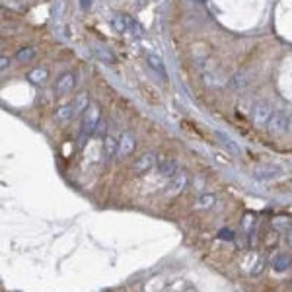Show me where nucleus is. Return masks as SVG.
Masks as SVG:
<instances>
[{
  "mask_svg": "<svg viewBox=\"0 0 292 292\" xmlns=\"http://www.w3.org/2000/svg\"><path fill=\"white\" fill-rule=\"evenodd\" d=\"M101 123V113H99V107L96 103H90V107L84 111V121H82V134L86 136H92L97 130Z\"/></svg>",
  "mask_w": 292,
  "mask_h": 292,
  "instance_id": "obj_1",
  "label": "nucleus"
},
{
  "mask_svg": "<svg viewBox=\"0 0 292 292\" xmlns=\"http://www.w3.org/2000/svg\"><path fill=\"white\" fill-rule=\"evenodd\" d=\"M273 113H275V111H273V107H271L269 101H265V99L255 101V103H253V109H251L253 125H255V127H265V125H269Z\"/></svg>",
  "mask_w": 292,
  "mask_h": 292,
  "instance_id": "obj_2",
  "label": "nucleus"
},
{
  "mask_svg": "<svg viewBox=\"0 0 292 292\" xmlns=\"http://www.w3.org/2000/svg\"><path fill=\"white\" fill-rule=\"evenodd\" d=\"M154 166H156V154H154V152H144V154H140V156L132 162L130 169H132L134 173L142 175V173L152 171V169H154Z\"/></svg>",
  "mask_w": 292,
  "mask_h": 292,
  "instance_id": "obj_3",
  "label": "nucleus"
},
{
  "mask_svg": "<svg viewBox=\"0 0 292 292\" xmlns=\"http://www.w3.org/2000/svg\"><path fill=\"white\" fill-rule=\"evenodd\" d=\"M267 127H269V132H271V134H281V132H285L287 127H289V115H287L285 111H275Z\"/></svg>",
  "mask_w": 292,
  "mask_h": 292,
  "instance_id": "obj_4",
  "label": "nucleus"
},
{
  "mask_svg": "<svg viewBox=\"0 0 292 292\" xmlns=\"http://www.w3.org/2000/svg\"><path fill=\"white\" fill-rule=\"evenodd\" d=\"M74 86H76V76L72 72H65V74L59 76V80L55 84V92L59 96H66V94H70L74 90Z\"/></svg>",
  "mask_w": 292,
  "mask_h": 292,
  "instance_id": "obj_5",
  "label": "nucleus"
},
{
  "mask_svg": "<svg viewBox=\"0 0 292 292\" xmlns=\"http://www.w3.org/2000/svg\"><path fill=\"white\" fill-rule=\"evenodd\" d=\"M134 148H136V138H134V134L129 132V130H125V132L119 136V158H127L129 154L134 152Z\"/></svg>",
  "mask_w": 292,
  "mask_h": 292,
  "instance_id": "obj_6",
  "label": "nucleus"
},
{
  "mask_svg": "<svg viewBox=\"0 0 292 292\" xmlns=\"http://www.w3.org/2000/svg\"><path fill=\"white\" fill-rule=\"evenodd\" d=\"M103 154L107 160H113L115 156H119V138L111 132L103 136Z\"/></svg>",
  "mask_w": 292,
  "mask_h": 292,
  "instance_id": "obj_7",
  "label": "nucleus"
},
{
  "mask_svg": "<svg viewBox=\"0 0 292 292\" xmlns=\"http://www.w3.org/2000/svg\"><path fill=\"white\" fill-rule=\"evenodd\" d=\"M177 171H179V166H177V162H175L173 158H164L162 162L158 164V175H160V177L171 179Z\"/></svg>",
  "mask_w": 292,
  "mask_h": 292,
  "instance_id": "obj_8",
  "label": "nucleus"
},
{
  "mask_svg": "<svg viewBox=\"0 0 292 292\" xmlns=\"http://www.w3.org/2000/svg\"><path fill=\"white\" fill-rule=\"evenodd\" d=\"M129 24H130V18L125 16V14H113L109 18V26L111 30L117 33H127L129 32Z\"/></svg>",
  "mask_w": 292,
  "mask_h": 292,
  "instance_id": "obj_9",
  "label": "nucleus"
},
{
  "mask_svg": "<svg viewBox=\"0 0 292 292\" xmlns=\"http://www.w3.org/2000/svg\"><path fill=\"white\" fill-rule=\"evenodd\" d=\"M187 175L183 173V171H177L173 177H171V183H169V187H167V195H177L181 193L185 187H187Z\"/></svg>",
  "mask_w": 292,
  "mask_h": 292,
  "instance_id": "obj_10",
  "label": "nucleus"
},
{
  "mask_svg": "<svg viewBox=\"0 0 292 292\" xmlns=\"http://www.w3.org/2000/svg\"><path fill=\"white\" fill-rule=\"evenodd\" d=\"M76 115V107H74V101H66L63 105H59L57 107V111H55V117H57V121H70L72 117Z\"/></svg>",
  "mask_w": 292,
  "mask_h": 292,
  "instance_id": "obj_11",
  "label": "nucleus"
},
{
  "mask_svg": "<svg viewBox=\"0 0 292 292\" xmlns=\"http://www.w3.org/2000/svg\"><path fill=\"white\" fill-rule=\"evenodd\" d=\"M146 65L150 66L158 76H162V80L167 78V70H166V66H164L162 59L158 57V55H152V53H148L146 55Z\"/></svg>",
  "mask_w": 292,
  "mask_h": 292,
  "instance_id": "obj_12",
  "label": "nucleus"
},
{
  "mask_svg": "<svg viewBox=\"0 0 292 292\" xmlns=\"http://www.w3.org/2000/svg\"><path fill=\"white\" fill-rule=\"evenodd\" d=\"M92 53L96 55V59H99L101 63H105V65H115V55H113L107 47H103V45H94V47H92Z\"/></svg>",
  "mask_w": 292,
  "mask_h": 292,
  "instance_id": "obj_13",
  "label": "nucleus"
},
{
  "mask_svg": "<svg viewBox=\"0 0 292 292\" xmlns=\"http://www.w3.org/2000/svg\"><path fill=\"white\" fill-rule=\"evenodd\" d=\"M279 173H281V169H279L277 166H263V167H257V169L253 171V177L259 179V181H265V179L277 177Z\"/></svg>",
  "mask_w": 292,
  "mask_h": 292,
  "instance_id": "obj_14",
  "label": "nucleus"
},
{
  "mask_svg": "<svg viewBox=\"0 0 292 292\" xmlns=\"http://www.w3.org/2000/svg\"><path fill=\"white\" fill-rule=\"evenodd\" d=\"M47 78H49V70L47 68H33L32 72L28 74V80L35 84V86H41V84H45L47 82Z\"/></svg>",
  "mask_w": 292,
  "mask_h": 292,
  "instance_id": "obj_15",
  "label": "nucleus"
},
{
  "mask_svg": "<svg viewBox=\"0 0 292 292\" xmlns=\"http://www.w3.org/2000/svg\"><path fill=\"white\" fill-rule=\"evenodd\" d=\"M214 203H216V197H214V195L205 193V195H201V197L197 199L195 209H197V210H207V209H212V207H214Z\"/></svg>",
  "mask_w": 292,
  "mask_h": 292,
  "instance_id": "obj_16",
  "label": "nucleus"
},
{
  "mask_svg": "<svg viewBox=\"0 0 292 292\" xmlns=\"http://www.w3.org/2000/svg\"><path fill=\"white\" fill-rule=\"evenodd\" d=\"M230 86L234 88V90H238V92H242L246 86H248V76L244 74V72H236L232 78H230Z\"/></svg>",
  "mask_w": 292,
  "mask_h": 292,
  "instance_id": "obj_17",
  "label": "nucleus"
},
{
  "mask_svg": "<svg viewBox=\"0 0 292 292\" xmlns=\"http://www.w3.org/2000/svg\"><path fill=\"white\" fill-rule=\"evenodd\" d=\"M74 107H76V115H78V113H84V111L90 107V97H88L86 92L80 94V96L74 99Z\"/></svg>",
  "mask_w": 292,
  "mask_h": 292,
  "instance_id": "obj_18",
  "label": "nucleus"
},
{
  "mask_svg": "<svg viewBox=\"0 0 292 292\" xmlns=\"http://www.w3.org/2000/svg\"><path fill=\"white\" fill-rule=\"evenodd\" d=\"M33 57H35V49L33 47H24L16 53V61L18 63H30Z\"/></svg>",
  "mask_w": 292,
  "mask_h": 292,
  "instance_id": "obj_19",
  "label": "nucleus"
},
{
  "mask_svg": "<svg viewBox=\"0 0 292 292\" xmlns=\"http://www.w3.org/2000/svg\"><path fill=\"white\" fill-rule=\"evenodd\" d=\"M273 267H275V271L285 273V271L291 267V257H289V255H277V259H275V263H273Z\"/></svg>",
  "mask_w": 292,
  "mask_h": 292,
  "instance_id": "obj_20",
  "label": "nucleus"
},
{
  "mask_svg": "<svg viewBox=\"0 0 292 292\" xmlns=\"http://www.w3.org/2000/svg\"><path fill=\"white\" fill-rule=\"evenodd\" d=\"M129 35H132L134 39H140L142 35H144V30H142V26L138 24V22H134L132 18H130V24H129Z\"/></svg>",
  "mask_w": 292,
  "mask_h": 292,
  "instance_id": "obj_21",
  "label": "nucleus"
},
{
  "mask_svg": "<svg viewBox=\"0 0 292 292\" xmlns=\"http://www.w3.org/2000/svg\"><path fill=\"white\" fill-rule=\"evenodd\" d=\"M216 136H218V138H222V142L226 144V146L230 148V150H232V152H238V146H236V144L232 142V138H230V136L222 134V132H216Z\"/></svg>",
  "mask_w": 292,
  "mask_h": 292,
  "instance_id": "obj_22",
  "label": "nucleus"
},
{
  "mask_svg": "<svg viewBox=\"0 0 292 292\" xmlns=\"http://www.w3.org/2000/svg\"><path fill=\"white\" fill-rule=\"evenodd\" d=\"M236 236H234V232L232 230H228V228H222L220 232H218V240H226V242H232Z\"/></svg>",
  "mask_w": 292,
  "mask_h": 292,
  "instance_id": "obj_23",
  "label": "nucleus"
},
{
  "mask_svg": "<svg viewBox=\"0 0 292 292\" xmlns=\"http://www.w3.org/2000/svg\"><path fill=\"white\" fill-rule=\"evenodd\" d=\"M261 269H263V259H257L255 261V267L251 269V275H259Z\"/></svg>",
  "mask_w": 292,
  "mask_h": 292,
  "instance_id": "obj_24",
  "label": "nucleus"
},
{
  "mask_svg": "<svg viewBox=\"0 0 292 292\" xmlns=\"http://www.w3.org/2000/svg\"><path fill=\"white\" fill-rule=\"evenodd\" d=\"M285 242H287L289 248H292V228H287V232H285Z\"/></svg>",
  "mask_w": 292,
  "mask_h": 292,
  "instance_id": "obj_25",
  "label": "nucleus"
},
{
  "mask_svg": "<svg viewBox=\"0 0 292 292\" xmlns=\"http://www.w3.org/2000/svg\"><path fill=\"white\" fill-rule=\"evenodd\" d=\"M90 6H92V0H80V8L82 10H90Z\"/></svg>",
  "mask_w": 292,
  "mask_h": 292,
  "instance_id": "obj_26",
  "label": "nucleus"
},
{
  "mask_svg": "<svg viewBox=\"0 0 292 292\" xmlns=\"http://www.w3.org/2000/svg\"><path fill=\"white\" fill-rule=\"evenodd\" d=\"M8 65H10V59H8V57H2V59H0V68L6 70V66Z\"/></svg>",
  "mask_w": 292,
  "mask_h": 292,
  "instance_id": "obj_27",
  "label": "nucleus"
},
{
  "mask_svg": "<svg viewBox=\"0 0 292 292\" xmlns=\"http://www.w3.org/2000/svg\"><path fill=\"white\" fill-rule=\"evenodd\" d=\"M283 224H291V222H287V220H285V216H281V218H279V220H277V222H275L273 226H275V228H281Z\"/></svg>",
  "mask_w": 292,
  "mask_h": 292,
  "instance_id": "obj_28",
  "label": "nucleus"
},
{
  "mask_svg": "<svg viewBox=\"0 0 292 292\" xmlns=\"http://www.w3.org/2000/svg\"><path fill=\"white\" fill-rule=\"evenodd\" d=\"M287 130L292 134V115H289V127H287Z\"/></svg>",
  "mask_w": 292,
  "mask_h": 292,
  "instance_id": "obj_29",
  "label": "nucleus"
},
{
  "mask_svg": "<svg viewBox=\"0 0 292 292\" xmlns=\"http://www.w3.org/2000/svg\"><path fill=\"white\" fill-rule=\"evenodd\" d=\"M138 2H142V0H138Z\"/></svg>",
  "mask_w": 292,
  "mask_h": 292,
  "instance_id": "obj_30",
  "label": "nucleus"
}]
</instances>
